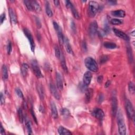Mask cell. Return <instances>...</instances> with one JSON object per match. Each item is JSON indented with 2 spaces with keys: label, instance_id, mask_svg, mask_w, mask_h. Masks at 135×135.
<instances>
[{
  "label": "cell",
  "instance_id": "obj_1",
  "mask_svg": "<svg viewBox=\"0 0 135 135\" xmlns=\"http://www.w3.org/2000/svg\"><path fill=\"white\" fill-rule=\"evenodd\" d=\"M117 123L120 135H125L126 134L127 129L124 119H123V115L121 111H119L117 115Z\"/></svg>",
  "mask_w": 135,
  "mask_h": 135
},
{
  "label": "cell",
  "instance_id": "obj_2",
  "mask_svg": "<svg viewBox=\"0 0 135 135\" xmlns=\"http://www.w3.org/2000/svg\"><path fill=\"white\" fill-rule=\"evenodd\" d=\"M84 64L85 67L87 68L90 71L93 72H97L98 71V65L92 58L88 57L85 59Z\"/></svg>",
  "mask_w": 135,
  "mask_h": 135
},
{
  "label": "cell",
  "instance_id": "obj_3",
  "mask_svg": "<svg viewBox=\"0 0 135 135\" xmlns=\"http://www.w3.org/2000/svg\"><path fill=\"white\" fill-rule=\"evenodd\" d=\"M99 4L96 1H91L89 3L88 12L89 16L91 17H95L99 9Z\"/></svg>",
  "mask_w": 135,
  "mask_h": 135
},
{
  "label": "cell",
  "instance_id": "obj_4",
  "mask_svg": "<svg viewBox=\"0 0 135 135\" xmlns=\"http://www.w3.org/2000/svg\"><path fill=\"white\" fill-rule=\"evenodd\" d=\"M125 107L128 117H129V118L133 119V121L134 122L135 113L134 107L132 102L129 100H126L125 102Z\"/></svg>",
  "mask_w": 135,
  "mask_h": 135
},
{
  "label": "cell",
  "instance_id": "obj_5",
  "mask_svg": "<svg viewBox=\"0 0 135 135\" xmlns=\"http://www.w3.org/2000/svg\"><path fill=\"white\" fill-rule=\"evenodd\" d=\"M32 69L33 73H34L35 76L37 78H41L43 77V74L41 73V71L39 68L38 63H37L36 60H33L31 63Z\"/></svg>",
  "mask_w": 135,
  "mask_h": 135
},
{
  "label": "cell",
  "instance_id": "obj_6",
  "mask_svg": "<svg viewBox=\"0 0 135 135\" xmlns=\"http://www.w3.org/2000/svg\"><path fill=\"white\" fill-rule=\"evenodd\" d=\"M23 31H24V33L25 34V36L27 37V38L29 41L30 44L31 51L33 52H34V50H35V43H34V41L32 34H31V32L29 30L27 29H24L23 30Z\"/></svg>",
  "mask_w": 135,
  "mask_h": 135
},
{
  "label": "cell",
  "instance_id": "obj_7",
  "mask_svg": "<svg viewBox=\"0 0 135 135\" xmlns=\"http://www.w3.org/2000/svg\"><path fill=\"white\" fill-rule=\"evenodd\" d=\"M97 30H98V23L96 21H93L90 24L89 28V34L90 36L91 37H94L97 33Z\"/></svg>",
  "mask_w": 135,
  "mask_h": 135
},
{
  "label": "cell",
  "instance_id": "obj_8",
  "mask_svg": "<svg viewBox=\"0 0 135 135\" xmlns=\"http://www.w3.org/2000/svg\"><path fill=\"white\" fill-rule=\"evenodd\" d=\"M111 109L112 115L114 116H116L118 111V100L115 95H114L112 97Z\"/></svg>",
  "mask_w": 135,
  "mask_h": 135
},
{
  "label": "cell",
  "instance_id": "obj_9",
  "mask_svg": "<svg viewBox=\"0 0 135 135\" xmlns=\"http://www.w3.org/2000/svg\"><path fill=\"white\" fill-rule=\"evenodd\" d=\"M92 115L97 119L102 120L104 118V114L102 109H101L100 108H96L93 110L92 112Z\"/></svg>",
  "mask_w": 135,
  "mask_h": 135
},
{
  "label": "cell",
  "instance_id": "obj_10",
  "mask_svg": "<svg viewBox=\"0 0 135 135\" xmlns=\"http://www.w3.org/2000/svg\"><path fill=\"white\" fill-rule=\"evenodd\" d=\"M92 78V74L89 71H87L84 74L83 77V84L85 87H87L90 84Z\"/></svg>",
  "mask_w": 135,
  "mask_h": 135
},
{
  "label": "cell",
  "instance_id": "obj_11",
  "mask_svg": "<svg viewBox=\"0 0 135 135\" xmlns=\"http://www.w3.org/2000/svg\"><path fill=\"white\" fill-rule=\"evenodd\" d=\"M113 31L115 33V35L116 36H117L118 37H120V38H121L125 41H129V36L123 32L119 30H118V29H115V28L113 29Z\"/></svg>",
  "mask_w": 135,
  "mask_h": 135
},
{
  "label": "cell",
  "instance_id": "obj_12",
  "mask_svg": "<svg viewBox=\"0 0 135 135\" xmlns=\"http://www.w3.org/2000/svg\"><path fill=\"white\" fill-rule=\"evenodd\" d=\"M50 91H51V94L53 95V96L56 99L59 100L60 99V96L59 93L57 90V88H56V87L53 84H52V83L50 84Z\"/></svg>",
  "mask_w": 135,
  "mask_h": 135
},
{
  "label": "cell",
  "instance_id": "obj_13",
  "mask_svg": "<svg viewBox=\"0 0 135 135\" xmlns=\"http://www.w3.org/2000/svg\"><path fill=\"white\" fill-rule=\"evenodd\" d=\"M56 81H57V85L58 88L59 90H62L63 89V81L61 75L59 73H57V75H56Z\"/></svg>",
  "mask_w": 135,
  "mask_h": 135
},
{
  "label": "cell",
  "instance_id": "obj_14",
  "mask_svg": "<svg viewBox=\"0 0 135 135\" xmlns=\"http://www.w3.org/2000/svg\"><path fill=\"white\" fill-rule=\"evenodd\" d=\"M51 112L52 116L54 119H57L58 117V112L57 110V107H56L55 103L52 101L51 102Z\"/></svg>",
  "mask_w": 135,
  "mask_h": 135
},
{
  "label": "cell",
  "instance_id": "obj_15",
  "mask_svg": "<svg viewBox=\"0 0 135 135\" xmlns=\"http://www.w3.org/2000/svg\"><path fill=\"white\" fill-rule=\"evenodd\" d=\"M111 14L112 16L117 17H124L126 16V13L125 11L121 10L112 11Z\"/></svg>",
  "mask_w": 135,
  "mask_h": 135
},
{
  "label": "cell",
  "instance_id": "obj_16",
  "mask_svg": "<svg viewBox=\"0 0 135 135\" xmlns=\"http://www.w3.org/2000/svg\"><path fill=\"white\" fill-rule=\"evenodd\" d=\"M55 31H57V35L58 37V39H59L60 43L61 44H63V43H64L65 38H64V36H63V34L62 29L60 28V27H59L57 30H55Z\"/></svg>",
  "mask_w": 135,
  "mask_h": 135
},
{
  "label": "cell",
  "instance_id": "obj_17",
  "mask_svg": "<svg viewBox=\"0 0 135 135\" xmlns=\"http://www.w3.org/2000/svg\"><path fill=\"white\" fill-rule=\"evenodd\" d=\"M9 14L11 21L14 24H16L17 23V17L16 14L15 13L14 11L12 8L9 9Z\"/></svg>",
  "mask_w": 135,
  "mask_h": 135
},
{
  "label": "cell",
  "instance_id": "obj_18",
  "mask_svg": "<svg viewBox=\"0 0 135 135\" xmlns=\"http://www.w3.org/2000/svg\"><path fill=\"white\" fill-rule=\"evenodd\" d=\"M93 91L90 88L87 89L85 90V100L86 103H89L91 99V97L92 96Z\"/></svg>",
  "mask_w": 135,
  "mask_h": 135
},
{
  "label": "cell",
  "instance_id": "obj_19",
  "mask_svg": "<svg viewBox=\"0 0 135 135\" xmlns=\"http://www.w3.org/2000/svg\"><path fill=\"white\" fill-rule=\"evenodd\" d=\"M64 43L65 45V48H66L67 52L69 54H73V51H72V48H71V45L69 43V41L68 39L67 38H65V40H64Z\"/></svg>",
  "mask_w": 135,
  "mask_h": 135
},
{
  "label": "cell",
  "instance_id": "obj_20",
  "mask_svg": "<svg viewBox=\"0 0 135 135\" xmlns=\"http://www.w3.org/2000/svg\"><path fill=\"white\" fill-rule=\"evenodd\" d=\"M58 132L60 135H61L72 134V133L70 132V130L66 129V128H65V127H63L62 126H60L59 127V128L58 129Z\"/></svg>",
  "mask_w": 135,
  "mask_h": 135
},
{
  "label": "cell",
  "instance_id": "obj_21",
  "mask_svg": "<svg viewBox=\"0 0 135 135\" xmlns=\"http://www.w3.org/2000/svg\"><path fill=\"white\" fill-rule=\"evenodd\" d=\"M29 69V66L27 64V63H23L21 66V72L22 76L23 77H26L28 74Z\"/></svg>",
  "mask_w": 135,
  "mask_h": 135
},
{
  "label": "cell",
  "instance_id": "obj_22",
  "mask_svg": "<svg viewBox=\"0 0 135 135\" xmlns=\"http://www.w3.org/2000/svg\"><path fill=\"white\" fill-rule=\"evenodd\" d=\"M30 1L33 8V10L35 11L36 12L39 13L41 11V6L39 5L38 2L36 1Z\"/></svg>",
  "mask_w": 135,
  "mask_h": 135
},
{
  "label": "cell",
  "instance_id": "obj_23",
  "mask_svg": "<svg viewBox=\"0 0 135 135\" xmlns=\"http://www.w3.org/2000/svg\"><path fill=\"white\" fill-rule=\"evenodd\" d=\"M37 91L41 99H43L44 98V92L42 86L40 84L37 85Z\"/></svg>",
  "mask_w": 135,
  "mask_h": 135
},
{
  "label": "cell",
  "instance_id": "obj_24",
  "mask_svg": "<svg viewBox=\"0 0 135 135\" xmlns=\"http://www.w3.org/2000/svg\"><path fill=\"white\" fill-rule=\"evenodd\" d=\"M2 78L4 80H6L8 79V72H7V68L5 65H3L2 68Z\"/></svg>",
  "mask_w": 135,
  "mask_h": 135
},
{
  "label": "cell",
  "instance_id": "obj_25",
  "mask_svg": "<svg viewBox=\"0 0 135 135\" xmlns=\"http://www.w3.org/2000/svg\"><path fill=\"white\" fill-rule=\"evenodd\" d=\"M46 12L49 17H51L53 16V13L51 9L50 4L48 2H47L46 3Z\"/></svg>",
  "mask_w": 135,
  "mask_h": 135
},
{
  "label": "cell",
  "instance_id": "obj_26",
  "mask_svg": "<svg viewBox=\"0 0 135 135\" xmlns=\"http://www.w3.org/2000/svg\"><path fill=\"white\" fill-rule=\"evenodd\" d=\"M104 47L107 48L109 49H114L117 48V45L113 42H104L103 44Z\"/></svg>",
  "mask_w": 135,
  "mask_h": 135
},
{
  "label": "cell",
  "instance_id": "obj_27",
  "mask_svg": "<svg viewBox=\"0 0 135 135\" xmlns=\"http://www.w3.org/2000/svg\"><path fill=\"white\" fill-rule=\"evenodd\" d=\"M70 9L71 10V12H72L73 17H75V18H76L77 20H79L80 19V16L79 14V13L78 12L77 10L75 8L74 6H73V5H72V6H71V7L70 8Z\"/></svg>",
  "mask_w": 135,
  "mask_h": 135
},
{
  "label": "cell",
  "instance_id": "obj_28",
  "mask_svg": "<svg viewBox=\"0 0 135 135\" xmlns=\"http://www.w3.org/2000/svg\"><path fill=\"white\" fill-rule=\"evenodd\" d=\"M61 67L62 68L63 70H64L66 72H68V67L67 66V64H66V62L65 59L64 57H63V55L61 56Z\"/></svg>",
  "mask_w": 135,
  "mask_h": 135
},
{
  "label": "cell",
  "instance_id": "obj_29",
  "mask_svg": "<svg viewBox=\"0 0 135 135\" xmlns=\"http://www.w3.org/2000/svg\"><path fill=\"white\" fill-rule=\"evenodd\" d=\"M127 54H128V57L129 62L132 63L133 61V55L132 51V49H131L129 46L127 48Z\"/></svg>",
  "mask_w": 135,
  "mask_h": 135
},
{
  "label": "cell",
  "instance_id": "obj_30",
  "mask_svg": "<svg viewBox=\"0 0 135 135\" xmlns=\"http://www.w3.org/2000/svg\"><path fill=\"white\" fill-rule=\"evenodd\" d=\"M25 126H26V127H27L28 134L29 135L32 134V130L31 123L29 120H25Z\"/></svg>",
  "mask_w": 135,
  "mask_h": 135
},
{
  "label": "cell",
  "instance_id": "obj_31",
  "mask_svg": "<svg viewBox=\"0 0 135 135\" xmlns=\"http://www.w3.org/2000/svg\"><path fill=\"white\" fill-rule=\"evenodd\" d=\"M61 114L63 116V117H66V118L69 117L70 115L69 110L68 109H66V108L62 109L61 110Z\"/></svg>",
  "mask_w": 135,
  "mask_h": 135
},
{
  "label": "cell",
  "instance_id": "obj_32",
  "mask_svg": "<svg viewBox=\"0 0 135 135\" xmlns=\"http://www.w3.org/2000/svg\"><path fill=\"white\" fill-rule=\"evenodd\" d=\"M24 3L25 4L26 7H27V8L28 9V10L29 11H34L30 1H27V0H26V1H24Z\"/></svg>",
  "mask_w": 135,
  "mask_h": 135
},
{
  "label": "cell",
  "instance_id": "obj_33",
  "mask_svg": "<svg viewBox=\"0 0 135 135\" xmlns=\"http://www.w3.org/2000/svg\"><path fill=\"white\" fill-rule=\"evenodd\" d=\"M54 50H55V54L56 57L58 59L60 58L61 55V51H60V50L59 48L58 47V46H57V45H56L54 47Z\"/></svg>",
  "mask_w": 135,
  "mask_h": 135
},
{
  "label": "cell",
  "instance_id": "obj_34",
  "mask_svg": "<svg viewBox=\"0 0 135 135\" xmlns=\"http://www.w3.org/2000/svg\"><path fill=\"white\" fill-rule=\"evenodd\" d=\"M128 89L129 92L132 93V94H134L135 93V85L133 82H130L128 84Z\"/></svg>",
  "mask_w": 135,
  "mask_h": 135
},
{
  "label": "cell",
  "instance_id": "obj_35",
  "mask_svg": "<svg viewBox=\"0 0 135 135\" xmlns=\"http://www.w3.org/2000/svg\"><path fill=\"white\" fill-rule=\"evenodd\" d=\"M109 59V57L108 55H103L100 58V63H101V64H103V63H105L108 61Z\"/></svg>",
  "mask_w": 135,
  "mask_h": 135
},
{
  "label": "cell",
  "instance_id": "obj_36",
  "mask_svg": "<svg viewBox=\"0 0 135 135\" xmlns=\"http://www.w3.org/2000/svg\"><path fill=\"white\" fill-rule=\"evenodd\" d=\"M18 117H19V119L21 123H23V120H24V116L23 114V111H22V110L21 108H20L18 110Z\"/></svg>",
  "mask_w": 135,
  "mask_h": 135
},
{
  "label": "cell",
  "instance_id": "obj_37",
  "mask_svg": "<svg viewBox=\"0 0 135 135\" xmlns=\"http://www.w3.org/2000/svg\"><path fill=\"white\" fill-rule=\"evenodd\" d=\"M110 22H111V23L114 25H119V24H121L122 23L121 20L118 19V18H113V19H112L111 20Z\"/></svg>",
  "mask_w": 135,
  "mask_h": 135
},
{
  "label": "cell",
  "instance_id": "obj_38",
  "mask_svg": "<svg viewBox=\"0 0 135 135\" xmlns=\"http://www.w3.org/2000/svg\"><path fill=\"white\" fill-rule=\"evenodd\" d=\"M12 50V43H11V41H9L7 45V54H10Z\"/></svg>",
  "mask_w": 135,
  "mask_h": 135
},
{
  "label": "cell",
  "instance_id": "obj_39",
  "mask_svg": "<svg viewBox=\"0 0 135 135\" xmlns=\"http://www.w3.org/2000/svg\"><path fill=\"white\" fill-rule=\"evenodd\" d=\"M16 92L17 93V96L20 97L21 98H23V93H22V91L19 88H17L16 89Z\"/></svg>",
  "mask_w": 135,
  "mask_h": 135
},
{
  "label": "cell",
  "instance_id": "obj_40",
  "mask_svg": "<svg viewBox=\"0 0 135 135\" xmlns=\"http://www.w3.org/2000/svg\"><path fill=\"white\" fill-rule=\"evenodd\" d=\"M35 20L37 28L40 29L41 28V27H42V25H41V21H40V19L38 17H35Z\"/></svg>",
  "mask_w": 135,
  "mask_h": 135
},
{
  "label": "cell",
  "instance_id": "obj_41",
  "mask_svg": "<svg viewBox=\"0 0 135 135\" xmlns=\"http://www.w3.org/2000/svg\"><path fill=\"white\" fill-rule=\"evenodd\" d=\"M5 102V99L3 93L1 92V95H0V103H1V105H2L4 104Z\"/></svg>",
  "mask_w": 135,
  "mask_h": 135
},
{
  "label": "cell",
  "instance_id": "obj_42",
  "mask_svg": "<svg viewBox=\"0 0 135 135\" xmlns=\"http://www.w3.org/2000/svg\"><path fill=\"white\" fill-rule=\"evenodd\" d=\"M5 17H6V16L4 13H2L1 15V16H0V22H1V24H3L4 21V20H5Z\"/></svg>",
  "mask_w": 135,
  "mask_h": 135
},
{
  "label": "cell",
  "instance_id": "obj_43",
  "mask_svg": "<svg viewBox=\"0 0 135 135\" xmlns=\"http://www.w3.org/2000/svg\"><path fill=\"white\" fill-rule=\"evenodd\" d=\"M71 29H72V31L74 33H76V24H75V23L73 21L71 22Z\"/></svg>",
  "mask_w": 135,
  "mask_h": 135
},
{
  "label": "cell",
  "instance_id": "obj_44",
  "mask_svg": "<svg viewBox=\"0 0 135 135\" xmlns=\"http://www.w3.org/2000/svg\"><path fill=\"white\" fill-rule=\"evenodd\" d=\"M104 100V96L102 93H100L98 97V102L99 103H102Z\"/></svg>",
  "mask_w": 135,
  "mask_h": 135
},
{
  "label": "cell",
  "instance_id": "obj_45",
  "mask_svg": "<svg viewBox=\"0 0 135 135\" xmlns=\"http://www.w3.org/2000/svg\"><path fill=\"white\" fill-rule=\"evenodd\" d=\"M31 115L32 116V117L33 118V119L34 120V121L36 123H37V119H36V117L35 116V113H34V111H33V109H31Z\"/></svg>",
  "mask_w": 135,
  "mask_h": 135
},
{
  "label": "cell",
  "instance_id": "obj_46",
  "mask_svg": "<svg viewBox=\"0 0 135 135\" xmlns=\"http://www.w3.org/2000/svg\"><path fill=\"white\" fill-rule=\"evenodd\" d=\"M102 80H103V77L102 76H100L98 77V78H97V81L98 82L99 84L102 83Z\"/></svg>",
  "mask_w": 135,
  "mask_h": 135
},
{
  "label": "cell",
  "instance_id": "obj_47",
  "mask_svg": "<svg viewBox=\"0 0 135 135\" xmlns=\"http://www.w3.org/2000/svg\"><path fill=\"white\" fill-rule=\"evenodd\" d=\"M110 84H111V81L110 80H108L106 82V83L105 84V85H104L105 88H108L110 86Z\"/></svg>",
  "mask_w": 135,
  "mask_h": 135
},
{
  "label": "cell",
  "instance_id": "obj_48",
  "mask_svg": "<svg viewBox=\"0 0 135 135\" xmlns=\"http://www.w3.org/2000/svg\"><path fill=\"white\" fill-rule=\"evenodd\" d=\"M82 48H83V49H84V51H86V50H87V46H86V43L85 42H83V43H82Z\"/></svg>",
  "mask_w": 135,
  "mask_h": 135
},
{
  "label": "cell",
  "instance_id": "obj_49",
  "mask_svg": "<svg viewBox=\"0 0 135 135\" xmlns=\"http://www.w3.org/2000/svg\"><path fill=\"white\" fill-rule=\"evenodd\" d=\"M108 3L110 4V5H116L117 4V1H108Z\"/></svg>",
  "mask_w": 135,
  "mask_h": 135
},
{
  "label": "cell",
  "instance_id": "obj_50",
  "mask_svg": "<svg viewBox=\"0 0 135 135\" xmlns=\"http://www.w3.org/2000/svg\"><path fill=\"white\" fill-rule=\"evenodd\" d=\"M53 3L54 4V5L57 6H59L60 4V2H59V1H58V0H55V1H54Z\"/></svg>",
  "mask_w": 135,
  "mask_h": 135
},
{
  "label": "cell",
  "instance_id": "obj_51",
  "mask_svg": "<svg viewBox=\"0 0 135 135\" xmlns=\"http://www.w3.org/2000/svg\"><path fill=\"white\" fill-rule=\"evenodd\" d=\"M0 133H1V135H3L4 133V129L3 128L2 125H1V131H0Z\"/></svg>",
  "mask_w": 135,
  "mask_h": 135
},
{
  "label": "cell",
  "instance_id": "obj_52",
  "mask_svg": "<svg viewBox=\"0 0 135 135\" xmlns=\"http://www.w3.org/2000/svg\"><path fill=\"white\" fill-rule=\"evenodd\" d=\"M40 111L41 112H42V113H43V112H44V109H43V107H40Z\"/></svg>",
  "mask_w": 135,
  "mask_h": 135
}]
</instances>
